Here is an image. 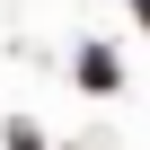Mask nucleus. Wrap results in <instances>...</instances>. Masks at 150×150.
<instances>
[{"instance_id": "obj_1", "label": "nucleus", "mask_w": 150, "mask_h": 150, "mask_svg": "<svg viewBox=\"0 0 150 150\" xmlns=\"http://www.w3.org/2000/svg\"><path fill=\"white\" fill-rule=\"evenodd\" d=\"M80 88H97V97L115 88V53H106V44H88V53H80Z\"/></svg>"}, {"instance_id": "obj_3", "label": "nucleus", "mask_w": 150, "mask_h": 150, "mask_svg": "<svg viewBox=\"0 0 150 150\" xmlns=\"http://www.w3.org/2000/svg\"><path fill=\"white\" fill-rule=\"evenodd\" d=\"M132 9H141V27H150V0H132Z\"/></svg>"}, {"instance_id": "obj_2", "label": "nucleus", "mask_w": 150, "mask_h": 150, "mask_svg": "<svg viewBox=\"0 0 150 150\" xmlns=\"http://www.w3.org/2000/svg\"><path fill=\"white\" fill-rule=\"evenodd\" d=\"M9 150H44V141H35V132H27V124H18V132H9Z\"/></svg>"}]
</instances>
